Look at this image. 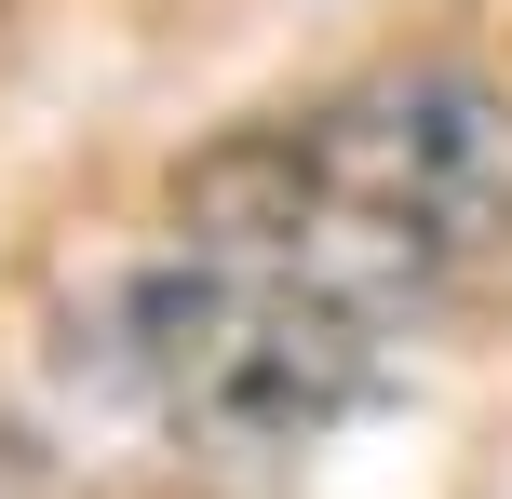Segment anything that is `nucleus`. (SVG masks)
I'll list each match as a JSON object with an SVG mask.
<instances>
[{
	"label": "nucleus",
	"mask_w": 512,
	"mask_h": 499,
	"mask_svg": "<svg viewBox=\"0 0 512 499\" xmlns=\"http://www.w3.org/2000/svg\"><path fill=\"white\" fill-rule=\"evenodd\" d=\"M162 230L297 270L378 324H418L512 257V81L459 68V54L337 81L283 122L216 135L176 176Z\"/></svg>",
	"instance_id": "1"
},
{
	"label": "nucleus",
	"mask_w": 512,
	"mask_h": 499,
	"mask_svg": "<svg viewBox=\"0 0 512 499\" xmlns=\"http://www.w3.org/2000/svg\"><path fill=\"white\" fill-rule=\"evenodd\" d=\"M391 338L405 324L351 311L297 270L162 230L149 270H122L68 311V378L149 446H176L189 473H297L391 392Z\"/></svg>",
	"instance_id": "2"
}]
</instances>
